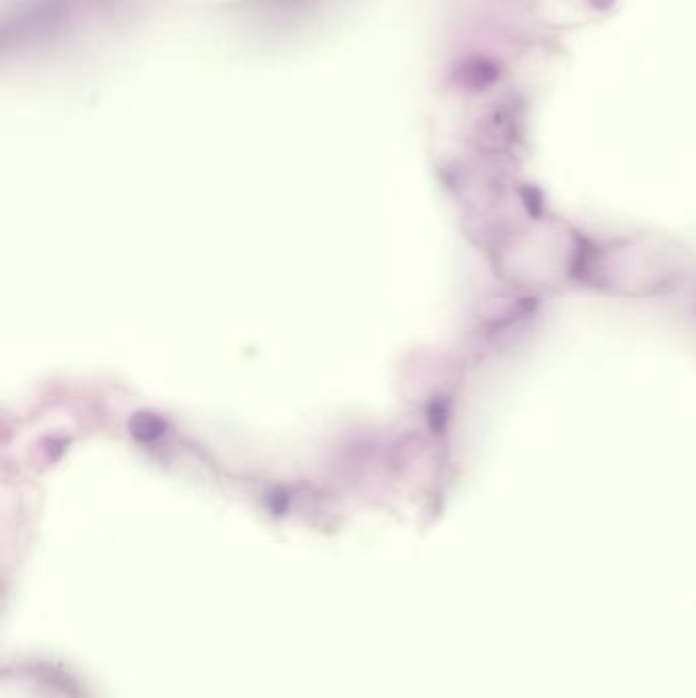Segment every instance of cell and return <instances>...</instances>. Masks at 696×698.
I'll use <instances>...</instances> for the list:
<instances>
[{"mask_svg":"<svg viewBox=\"0 0 696 698\" xmlns=\"http://www.w3.org/2000/svg\"><path fill=\"white\" fill-rule=\"evenodd\" d=\"M696 272V256L662 231L590 233L576 292L611 301H664L684 296Z\"/></svg>","mask_w":696,"mask_h":698,"instance_id":"cell-1","label":"cell"},{"mask_svg":"<svg viewBox=\"0 0 696 698\" xmlns=\"http://www.w3.org/2000/svg\"><path fill=\"white\" fill-rule=\"evenodd\" d=\"M684 298H686V303H688V309H690V315L696 319V272L684 292Z\"/></svg>","mask_w":696,"mask_h":698,"instance_id":"cell-2","label":"cell"}]
</instances>
